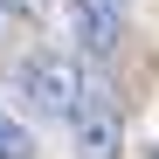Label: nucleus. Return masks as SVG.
Returning a JSON list of instances; mask_svg holds the SVG:
<instances>
[{
    "label": "nucleus",
    "instance_id": "1",
    "mask_svg": "<svg viewBox=\"0 0 159 159\" xmlns=\"http://www.w3.org/2000/svg\"><path fill=\"white\" fill-rule=\"evenodd\" d=\"M7 83L28 97L42 118H62V125H69L76 97H83V62H69V56H56V48H42V56H21V62L7 69Z\"/></svg>",
    "mask_w": 159,
    "mask_h": 159
},
{
    "label": "nucleus",
    "instance_id": "2",
    "mask_svg": "<svg viewBox=\"0 0 159 159\" xmlns=\"http://www.w3.org/2000/svg\"><path fill=\"white\" fill-rule=\"evenodd\" d=\"M69 139H76V159H118L125 152V118L97 76H83V97L69 111Z\"/></svg>",
    "mask_w": 159,
    "mask_h": 159
},
{
    "label": "nucleus",
    "instance_id": "3",
    "mask_svg": "<svg viewBox=\"0 0 159 159\" xmlns=\"http://www.w3.org/2000/svg\"><path fill=\"white\" fill-rule=\"evenodd\" d=\"M69 35L83 56H111L125 42V0H69Z\"/></svg>",
    "mask_w": 159,
    "mask_h": 159
},
{
    "label": "nucleus",
    "instance_id": "4",
    "mask_svg": "<svg viewBox=\"0 0 159 159\" xmlns=\"http://www.w3.org/2000/svg\"><path fill=\"white\" fill-rule=\"evenodd\" d=\"M0 159H35V131L14 111H0Z\"/></svg>",
    "mask_w": 159,
    "mask_h": 159
},
{
    "label": "nucleus",
    "instance_id": "5",
    "mask_svg": "<svg viewBox=\"0 0 159 159\" xmlns=\"http://www.w3.org/2000/svg\"><path fill=\"white\" fill-rule=\"evenodd\" d=\"M28 14H42V0H0V21H28Z\"/></svg>",
    "mask_w": 159,
    "mask_h": 159
},
{
    "label": "nucleus",
    "instance_id": "6",
    "mask_svg": "<svg viewBox=\"0 0 159 159\" xmlns=\"http://www.w3.org/2000/svg\"><path fill=\"white\" fill-rule=\"evenodd\" d=\"M152 159H159V152H152Z\"/></svg>",
    "mask_w": 159,
    "mask_h": 159
}]
</instances>
